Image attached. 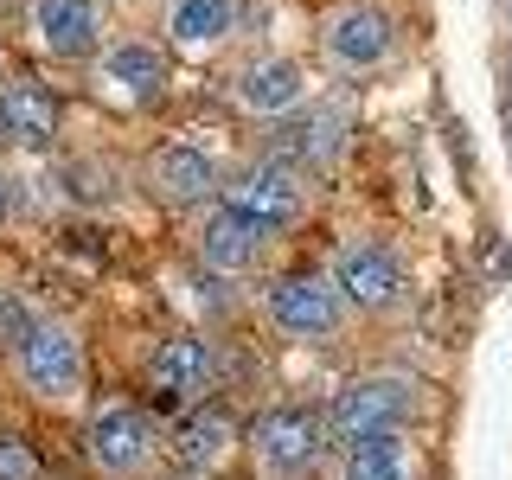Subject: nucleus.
I'll use <instances>...</instances> for the list:
<instances>
[{
	"instance_id": "f257e3e1",
	"label": "nucleus",
	"mask_w": 512,
	"mask_h": 480,
	"mask_svg": "<svg viewBox=\"0 0 512 480\" xmlns=\"http://www.w3.org/2000/svg\"><path fill=\"white\" fill-rule=\"evenodd\" d=\"M7 352H13V378L26 384V397H39V404H77V397H84L90 359H84L77 327H64V320L39 314Z\"/></svg>"
},
{
	"instance_id": "f03ea898",
	"label": "nucleus",
	"mask_w": 512,
	"mask_h": 480,
	"mask_svg": "<svg viewBox=\"0 0 512 480\" xmlns=\"http://www.w3.org/2000/svg\"><path fill=\"white\" fill-rule=\"evenodd\" d=\"M218 199L231 205L237 218H250L256 231H288V224L301 218V205H308V186H301V167L282 154L269 160H250V167H237L231 180H218Z\"/></svg>"
},
{
	"instance_id": "7ed1b4c3",
	"label": "nucleus",
	"mask_w": 512,
	"mask_h": 480,
	"mask_svg": "<svg viewBox=\"0 0 512 480\" xmlns=\"http://www.w3.org/2000/svg\"><path fill=\"white\" fill-rule=\"evenodd\" d=\"M90 77H96V90L109 96V103H122V109H154L160 96H167V45H154V39H103V52L90 58Z\"/></svg>"
},
{
	"instance_id": "20e7f679",
	"label": "nucleus",
	"mask_w": 512,
	"mask_h": 480,
	"mask_svg": "<svg viewBox=\"0 0 512 480\" xmlns=\"http://www.w3.org/2000/svg\"><path fill=\"white\" fill-rule=\"evenodd\" d=\"M416 416V384L397 378V372H378V378H359L340 391L333 404V442H372V436H397Z\"/></svg>"
},
{
	"instance_id": "39448f33",
	"label": "nucleus",
	"mask_w": 512,
	"mask_h": 480,
	"mask_svg": "<svg viewBox=\"0 0 512 480\" xmlns=\"http://www.w3.org/2000/svg\"><path fill=\"white\" fill-rule=\"evenodd\" d=\"M26 32L45 58L58 64H90L109 39L103 0H32L26 7Z\"/></svg>"
},
{
	"instance_id": "423d86ee",
	"label": "nucleus",
	"mask_w": 512,
	"mask_h": 480,
	"mask_svg": "<svg viewBox=\"0 0 512 480\" xmlns=\"http://www.w3.org/2000/svg\"><path fill=\"white\" fill-rule=\"evenodd\" d=\"M340 308H346V295H340L327 276H308V269H295V276H276V282L263 288L269 327L288 333V340H327V333L340 327Z\"/></svg>"
},
{
	"instance_id": "0eeeda50",
	"label": "nucleus",
	"mask_w": 512,
	"mask_h": 480,
	"mask_svg": "<svg viewBox=\"0 0 512 480\" xmlns=\"http://www.w3.org/2000/svg\"><path fill=\"white\" fill-rule=\"evenodd\" d=\"M320 45H327V58L340 64V71H378L384 58L397 52V20L372 0H346V7H333L327 20H320Z\"/></svg>"
},
{
	"instance_id": "6e6552de",
	"label": "nucleus",
	"mask_w": 512,
	"mask_h": 480,
	"mask_svg": "<svg viewBox=\"0 0 512 480\" xmlns=\"http://www.w3.org/2000/svg\"><path fill=\"white\" fill-rule=\"evenodd\" d=\"M84 455H90V468L109 474V480L148 474V461H154L148 416H141L135 404H103V410L90 416V429H84Z\"/></svg>"
},
{
	"instance_id": "1a4fd4ad",
	"label": "nucleus",
	"mask_w": 512,
	"mask_h": 480,
	"mask_svg": "<svg viewBox=\"0 0 512 480\" xmlns=\"http://www.w3.org/2000/svg\"><path fill=\"white\" fill-rule=\"evenodd\" d=\"M250 461L263 480H301L320 461V429L308 410H269L250 423Z\"/></svg>"
},
{
	"instance_id": "9d476101",
	"label": "nucleus",
	"mask_w": 512,
	"mask_h": 480,
	"mask_svg": "<svg viewBox=\"0 0 512 480\" xmlns=\"http://www.w3.org/2000/svg\"><path fill=\"white\" fill-rule=\"evenodd\" d=\"M58 90L32 71H7L0 77V141L7 148H26V154H45L58 141Z\"/></svg>"
},
{
	"instance_id": "9b49d317",
	"label": "nucleus",
	"mask_w": 512,
	"mask_h": 480,
	"mask_svg": "<svg viewBox=\"0 0 512 480\" xmlns=\"http://www.w3.org/2000/svg\"><path fill=\"white\" fill-rule=\"evenodd\" d=\"M333 288H340L352 308H397L404 301V256L391 244H378V237H359L333 263Z\"/></svg>"
},
{
	"instance_id": "f8f14e48",
	"label": "nucleus",
	"mask_w": 512,
	"mask_h": 480,
	"mask_svg": "<svg viewBox=\"0 0 512 480\" xmlns=\"http://www.w3.org/2000/svg\"><path fill=\"white\" fill-rule=\"evenodd\" d=\"M231 96H237V109H250V116L282 122L288 109L308 103V77H301V64L288 52H269V58H250L244 71L231 77Z\"/></svg>"
},
{
	"instance_id": "ddd939ff",
	"label": "nucleus",
	"mask_w": 512,
	"mask_h": 480,
	"mask_svg": "<svg viewBox=\"0 0 512 480\" xmlns=\"http://www.w3.org/2000/svg\"><path fill=\"white\" fill-rule=\"evenodd\" d=\"M148 186L167 205H205L218 192V160L199 141H160L154 160H148Z\"/></svg>"
},
{
	"instance_id": "4468645a",
	"label": "nucleus",
	"mask_w": 512,
	"mask_h": 480,
	"mask_svg": "<svg viewBox=\"0 0 512 480\" xmlns=\"http://www.w3.org/2000/svg\"><path fill=\"white\" fill-rule=\"evenodd\" d=\"M340 148H346V116L333 103H301L276 128V154L295 160V167H333Z\"/></svg>"
},
{
	"instance_id": "2eb2a0df",
	"label": "nucleus",
	"mask_w": 512,
	"mask_h": 480,
	"mask_svg": "<svg viewBox=\"0 0 512 480\" xmlns=\"http://www.w3.org/2000/svg\"><path fill=\"white\" fill-rule=\"evenodd\" d=\"M212 346L205 340H192V333H173V340H160L154 346V359H148V384L167 404H199L205 391H212Z\"/></svg>"
},
{
	"instance_id": "dca6fc26",
	"label": "nucleus",
	"mask_w": 512,
	"mask_h": 480,
	"mask_svg": "<svg viewBox=\"0 0 512 480\" xmlns=\"http://www.w3.org/2000/svg\"><path fill=\"white\" fill-rule=\"evenodd\" d=\"M269 244V231H256L250 218H237L231 205H218L212 218H205V231H199V263L212 269V276H250L256 269V256H263Z\"/></svg>"
},
{
	"instance_id": "f3484780",
	"label": "nucleus",
	"mask_w": 512,
	"mask_h": 480,
	"mask_svg": "<svg viewBox=\"0 0 512 480\" xmlns=\"http://www.w3.org/2000/svg\"><path fill=\"white\" fill-rule=\"evenodd\" d=\"M160 32L173 52H218L237 32V0H167Z\"/></svg>"
},
{
	"instance_id": "a211bd4d",
	"label": "nucleus",
	"mask_w": 512,
	"mask_h": 480,
	"mask_svg": "<svg viewBox=\"0 0 512 480\" xmlns=\"http://www.w3.org/2000/svg\"><path fill=\"white\" fill-rule=\"evenodd\" d=\"M231 442H237V423L218 404L192 410L180 423V461H186V468H218V461L231 455Z\"/></svg>"
},
{
	"instance_id": "6ab92c4d",
	"label": "nucleus",
	"mask_w": 512,
	"mask_h": 480,
	"mask_svg": "<svg viewBox=\"0 0 512 480\" xmlns=\"http://www.w3.org/2000/svg\"><path fill=\"white\" fill-rule=\"evenodd\" d=\"M340 480H410V448H404V436L352 442V448H346Z\"/></svg>"
},
{
	"instance_id": "aec40b11",
	"label": "nucleus",
	"mask_w": 512,
	"mask_h": 480,
	"mask_svg": "<svg viewBox=\"0 0 512 480\" xmlns=\"http://www.w3.org/2000/svg\"><path fill=\"white\" fill-rule=\"evenodd\" d=\"M0 480H39V448L26 436H0Z\"/></svg>"
},
{
	"instance_id": "412c9836",
	"label": "nucleus",
	"mask_w": 512,
	"mask_h": 480,
	"mask_svg": "<svg viewBox=\"0 0 512 480\" xmlns=\"http://www.w3.org/2000/svg\"><path fill=\"white\" fill-rule=\"evenodd\" d=\"M32 320H39V314H32L26 301L13 295V288H0V346H13V340H20V333L32 327Z\"/></svg>"
},
{
	"instance_id": "4be33fe9",
	"label": "nucleus",
	"mask_w": 512,
	"mask_h": 480,
	"mask_svg": "<svg viewBox=\"0 0 512 480\" xmlns=\"http://www.w3.org/2000/svg\"><path fill=\"white\" fill-rule=\"evenodd\" d=\"M0 224H7V180H0Z\"/></svg>"
},
{
	"instance_id": "5701e85b",
	"label": "nucleus",
	"mask_w": 512,
	"mask_h": 480,
	"mask_svg": "<svg viewBox=\"0 0 512 480\" xmlns=\"http://www.w3.org/2000/svg\"><path fill=\"white\" fill-rule=\"evenodd\" d=\"M0 77H7V52H0Z\"/></svg>"
},
{
	"instance_id": "b1692460",
	"label": "nucleus",
	"mask_w": 512,
	"mask_h": 480,
	"mask_svg": "<svg viewBox=\"0 0 512 480\" xmlns=\"http://www.w3.org/2000/svg\"><path fill=\"white\" fill-rule=\"evenodd\" d=\"M506 20H512V0H506Z\"/></svg>"
},
{
	"instance_id": "393cba45",
	"label": "nucleus",
	"mask_w": 512,
	"mask_h": 480,
	"mask_svg": "<svg viewBox=\"0 0 512 480\" xmlns=\"http://www.w3.org/2000/svg\"><path fill=\"white\" fill-rule=\"evenodd\" d=\"M506 122H512V109H506Z\"/></svg>"
}]
</instances>
